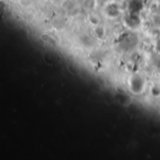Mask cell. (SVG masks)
I'll use <instances>...</instances> for the list:
<instances>
[{
	"label": "cell",
	"mask_w": 160,
	"mask_h": 160,
	"mask_svg": "<svg viewBox=\"0 0 160 160\" xmlns=\"http://www.w3.org/2000/svg\"><path fill=\"white\" fill-rule=\"evenodd\" d=\"M96 3H97L96 0H84L83 1V6L87 9H92V8H95Z\"/></svg>",
	"instance_id": "obj_1"
}]
</instances>
